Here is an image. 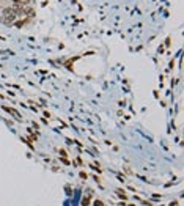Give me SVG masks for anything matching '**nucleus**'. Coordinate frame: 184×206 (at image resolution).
<instances>
[{
    "label": "nucleus",
    "instance_id": "obj_2",
    "mask_svg": "<svg viewBox=\"0 0 184 206\" xmlns=\"http://www.w3.org/2000/svg\"><path fill=\"white\" fill-rule=\"evenodd\" d=\"M90 203V197H84V200H82V206H87Z\"/></svg>",
    "mask_w": 184,
    "mask_h": 206
},
{
    "label": "nucleus",
    "instance_id": "obj_1",
    "mask_svg": "<svg viewBox=\"0 0 184 206\" xmlns=\"http://www.w3.org/2000/svg\"><path fill=\"white\" fill-rule=\"evenodd\" d=\"M116 194H118V195H120V198H124V200L127 198V195H126V192H123V190H120V189H118V190H116Z\"/></svg>",
    "mask_w": 184,
    "mask_h": 206
},
{
    "label": "nucleus",
    "instance_id": "obj_3",
    "mask_svg": "<svg viewBox=\"0 0 184 206\" xmlns=\"http://www.w3.org/2000/svg\"><path fill=\"white\" fill-rule=\"evenodd\" d=\"M93 206H106L102 201H99V200H95V203H93Z\"/></svg>",
    "mask_w": 184,
    "mask_h": 206
}]
</instances>
